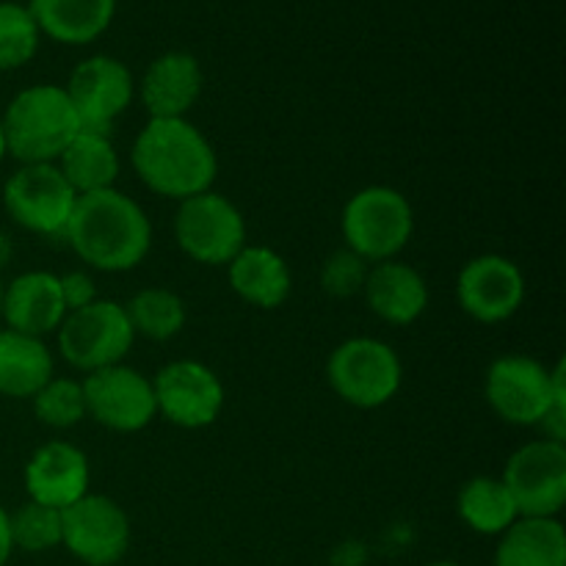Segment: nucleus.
Masks as SVG:
<instances>
[{"label": "nucleus", "instance_id": "nucleus-1", "mask_svg": "<svg viewBox=\"0 0 566 566\" xmlns=\"http://www.w3.org/2000/svg\"><path fill=\"white\" fill-rule=\"evenodd\" d=\"M61 238L88 269L122 274L144 263L153 249V221L136 199L105 188L77 197Z\"/></svg>", "mask_w": 566, "mask_h": 566}, {"label": "nucleus", "instance_id": "nucleus-2", "mask_svg": "<svg viewBox=\"0 0 566 566\" xmlns=\"http://www.w3.org/2000/svg\"><path fill=\"white\" fill-rule=\"evenodd\" d=\"M138 180L164 199H191L213 188L219 158L210 138L188 119H149L130 147Z\"/></svg>", "mask_w": 566, "mask_h": 566}, {"label": "nucleus", "instance_id": "nucleus-3", "mask_svg": "<svg viewBox=\"0 0 566 566\" xmlns=\"http://www.w3.org/2000/svg\"><path fill=\"white\" fill-rule=\"evenodd\" d=\"M6 155L22 164H55L72 138L81 133L75 108L64 86L36 83L14 94L0 114Z\"/></svg>", "mask_w": 566, "mask_h": 566}, {"label": "nucleus", "instance_id": "nucleus-4", "mask_svg": "<svg viewBox=\"0 0 566 566\" xmlns=\"http://www.w3.org/2000/svg\"><path fill=\"white\" fill-rule=\"evenodd\" d=\"M484 396L492 412L512 426H536L553 407H566V365L547 368L539 359L506 354L490 365Z\"/></svg>", "mask_w": 566, "mask_h": 566}, {"label": "nucleus", "instance_id": "nucleus-5", "mask_svg": "<svg viewBox=\"0 0 566 566\" xmlns=\"http://www.w3.org/2000/svg\"><path fill=\"white\" fill-rule=\"evenodd\" d=\"M346 249L365 263L396 260L415 235V210L401 191L390 186H368L354 193L340 216Z\"/></svg>", "mask_w": 566, "mask_h": 566}, {"label": "nucleus", "instance_id": "nucleus-6", "mask_svg": "<svg viewBox=\"0 0 566 566\" xmlns=\"http://www.w3.org/2000/svg\"><path fill=\"white\" fill-rule=\"evenodd\" d=\"M326 379L335 396L354 409H379L398 396L401 357L379 337H348L329 354Z\"/></svg>", "mask_w": 566, "mask_h": 566}, {"label": "nucleus", "instance_id": "nucleus-7", "mask_svg": "<svg viewBox=\"0 0 566 566\" xmlns=\"http://www.w3.org/2000/svg\"><path fill=\"white\" fill-rule=\"evenodd\" d=\"M55 335L64 363L81 374H94L108 365L125 363L136 340L125 315V304L111 298H97L88 307L66 313Z\"/></svg>", "mask_w": 566, "mask_h": 566}, {"label": "nucleus", "instance_id": "nucleus-8", "mask_svg": "<svg viewBox=\"0 0 566 566\" xmlns=\"http://www.w3.org/2000/svg\"><path fill=\"white\" fill-rule=\"evenodd\" d=\"M175 241L199 265H224L247 247V219L219 191L182 199L175 216Z\"/></svg>", "mask_w": 566, "mask_h": 566}, {"label": "nucleus", "instance_id": "nucleus-9", "mask_svg": "<svg viewBox=\"0 0 566 566\" xmlns=\"http://www.w3.org/2000/svg\"><path fill=\"white\" fill-rule=\"evenodd\" d=\"M77 193L55 164H22L3 186V210L36 235H64Z\"/></svg>", "mask_w": 566, "mask_h": 566}, {"label": "nucleus", "instance_id": "nucleus-10", "mask_svg": "<svg viewBox=\"0 0 566 566\" xmlns=\"http://www.w3.org/2000/svg\"><path fill=\"white\" fill-rule=\"evenodd\" d=\"M520 517H558L566 503V446L525 442L509 457L501 475Z\"/></svg>", "mask_w": 566, "mask_h": 566}, {"label": "nucleus", "instance_id": "nucleus-11", "mask_svg": "<svg viewBox=\"0 0 566 566\" xmlns=\"http://www.w3.org/2000/svg\"><path fill=\"white\" fill-rule=\"evenodd\" d=\"M86 398V418L119 434L147 429L158 415L153 379L130 365H108L81 379Z\"/></svg>", "mask_w": 566, "mask_h": 566}, {"label": "nucleus", "instance_id": "nucleus-12", "mask_svg": "<svg viewBox=\"0 0 566 566\" xmlns=\"http://www.w3.org/2000/svg\"><path fill=\"white\" fill-rule=\"evenodd\" d=\"M61 545L86 566H114L130 547V517L108 495H83L61 512Z\"/></svg>", "mask_w": 566, "mask_h": 566}, {"label": "nucleus", "instance_id": "nucleus-13", "mask_svg": "<svg viewBox=\"0 0 566 566\" xmlns=\"http://www.w3.org/2000/svg\"><path fill=\"white\" fill-rule=\"evenodd\" d=\"M64 92L75 108L81 130L111 136V127L136 97V83L125 61L114 55H92L70 72Z\"/></svg>", "mask_w": 566, "mask_h": 566}, {"label": "nucleus", "instance_id": "nucleus-14", "mask_svg": "<svg viewBox=\"0 0 566 566\" xmlns=\"http://www.w3.org/2000/svg\"><path fill=\"white\" fill-rule=\"evenodd\" d=\"M155 407L177 429H208L224 409V385L219 374L197 359H175L153 379Z\"/></svg>", "mask_w": 566, "mask_h": 566}, {"label": "nucleus", "instance_id": "nucleus-15", "mask_svg": "<svg viewBox=\"0 0 566 566\" xmlns=\"http://www.w3.org/2000/svg\"><path fill=\"white\" fill-rule=\"evenodd\" d=\"M457 302L479 324H503L525 302V274L503 254H479L457 276Z\"/></svg>", "mask_w": 566, "mask_h": 566}, {"label": "nucleus", "instance_id": "nucleus-16", "mask_svg": "<svg viewBox=\"0 0 566 566\" xmlns=\"http://www.w3.org/2000/svg\"><path fill=\"white\" fill-rule=\"evenodd\" d=\"M88 484H92L88 459L72 442H44L31 453L25 464L28 501L59 509V512L88 495Z\"/></svg>", "mask_w": 566, "mask_h": 566}, {"label": "nucleus", "instance_id": "nucleus-17", "mask_svg": "<svg viewBox=\"0 0 566 566\" xmlns=\"http://www.w3.org/2000/svg\"><path fill=\"white\" fill-rule=\"evenodd\" d=\"M205 88L202 64L191 53L171 50L158 55L138 83V97L149 119H186Z\"/></svg>", "mask_w": 566, "mask_h": 566}, {"label": "nucleus", "instance_id": "nucleus-18", "mask_svg": "<svg viewBox=\"0 0 566 566\" xmlns=\"http://www.w3.org/2000/svg\"><path fill=\"white\" fill-rule=\"evenodd\" d=\"M0 318L6 321V329L22 332V335L42 337V340L44 335H53L66 318L59 276L50 271H25L6 282Z\"/></svg>", "mask_w": 566, "mask_h": 566}, {"label": "nucleus", "instance_id": "nucleus-19", "mask_svg": "<svg viewBox=\"0 0 566 566\" xmlns=\"http://www.w3.org/2000/svg\"><path fill=\"white\" fill-rule=\"evenodd\" d=\"M363 296L370 313L392 326L415 324L429 307V285L423 274L401 260L370 265Z\"/></svg>", "mask_w": 566, "mask_h": 566}, {"label": "nucleus", "instance_id": "nucleus-20", "mask_svg": "<svg viewBox=\"0 0 566 566\" xmlns=\"http://www.w3.org/2000/svg\"><path fill=\"white\" fill-rule=\"evenodd\" d=\"M227 280L241 302L258 310H276L291 298L293 274L280 252L271 247H243L227 263Z\"/></svg>", "mask_w": 566, "mask_h": 566}, {"label": "nucleus", "instance_id": "nucleus-21", "mask_svg": "<svg viewBox=\"0 0 566 566\" xmlns=\"http://www.w3.org/2000/svg\"><path fill=\"white\" fill-rule=\"evenodd\" d=\"M28 11L42 36L77 48L108 31L116 0H28Z\"/></svg>", "mask_w": 566, "mask_h": 566}, {"label": "nucleus", "instance_id": "nucleus-22", "mask_svg": "<svg viewBox=\"0 0 566 566\" xmlns=\"http://www.w3.org/2000/svg\"><path fill=\"white\" fill-rule=\"evenodd\" d=\"M53 376V354L42 337L0 329V396L31 401Z\"/></svg>", "mask_w": 566, "mask_h": 566}, {"label": "nucleus", "instance_id": "nucleus-23", "mask_svg": "<svg viewBox=\"0 0 566 566\" xmlns=\"http://www.w3.org/2000/svg\"><path fill=\"white\" fill-rule=\"evenodd\" d=\"M495 566H566V534L558 517H520L501 534Z\"/></svg>", "mask_w": 566, "mask_h": 566}, {"label": "nucleus", "instance_id": "nucleus-24", "mask_svg": "<svg viewBox=\"0 0 566 566\" xmlns=\"http://www.w3.org/2000/svg\"><path fill=\"white\" fill-rule=\"evenodd\" d=\"M55 166H59L64 180L70 182L77 197L116 188V177H119L122 169L119 153H116L111 136L92 130L77 133L70 147L55 160Z\"/></svg>", "mask_w": 566, "mask_h": 566}, {"label": "nucleus", "instance_id": "nucleus-25", "mask_svg": "<svg viewBox=\"0 0 566 566\" xmlns=\"http://www.w3.org/2000/svg\"><path fill=\"white\" fill-rule=\"evenodd\" d=\"M457 512L462 523L481 536H501L520 520L509 490L492 475H475L459 490Z\"/></svg>", "mask_w": 566, "mask_h": 566}, {"label": "nucleus", "instance_id": "nucleus-26", "mask_svg": "<svg viewBox=\"0 0 566 566\" xmlns=\"http://www.w3.org/2000/svg\"><path fill=\"white\" fill-rule=\"evenodd\" d=\"M125 315L136 337L166 343L186 329V302L169 287H144L125 304Z\"/></svg>", "mask_w": 566, "mask_h": 566}, {"label": "nucleus", "instance_id": "nucleus-27", "mask_svg": "<svg viewBox=\"0 0 566 566\" xmlns=\"http://www.w3.org/2000/svg\"><path fill=\"white\" fill-rule=\"evenodd\" d=\"M33 415L39 423L50 429H72L81 420H86V398H83L81 379H66V376H53L36 396L31 398Z\"/></svg>", "mask_w": 566, "mask_h": 566}, {"label": "nucleus", "instance_id": "nucleus-28", "mask_svg": "<svg viewBox=\"0 0 566 566\" xmlns=\"http://www.w3.org/2000/svg\"><path fill=\"white\" fill-rule=\"evenodd\" d=\"M39 39L42 33L28 6L3 0L0 3V72L25 66L36 55Z\"/></svg>", "mask_w": 566, "mask_h": 566}, {"label": "nucleus", "instance_id": "nucleus-29", "mask_svg": "<svg viewBox=\"0 0 566 566\" xmlns=\"http://www.w3.org/2000/svg\"><path fill=\"white\" fill-rule=\"evenodd\" d=\"M11 545L25 553H48L61 545V512L25 501L17 512H9Z\"/></svg>", "mask_w": 566, "mask_h": 566}, {"label": "nucleus", "instance_id": "nucleus-30", "mask_svg": "<svg viewBox=\"0 0 566 566\" xmlns=\"http://www.w3.org/2000/svg\"><path fill=\"white\" fill-rule=\"evenodd\" d=\"M370 263H365L352 249H337L321 265V291L332 298H352L363 293Z\"/></svg>", "mask_w": 566, "mask_h": 566}, {"label": "nucleus", "instance_id": "nucleus-31", "mask_svg": "<svg viewBox=\"0 0 566 566\" xmlns=\"http://www.w3.org/2000/svg\"><path fill=\"white\" fill-rule=\"evenodd\" d=\"M59 287H61V298H64L66 313H75V310L88 307L92 302H97V282L88 271L77 269V271H66V274L59 276Z\"/></svg>", "mask_w": 566, "mask_h": 566}, {"label": "nucleus", "instance_id": "nucleus-32", "mask_svg": "<svg viewBox=\"0 0 566 566\" xmlns=\"http://www.w3.org/2000/svg\"><path fill=\"white\" fill-rule=\"evenodd\" d=\"M14 545H11V531H9V512L0 506V566L9 564Z\"/></svg>", "mask_w": 566, "mask_h": 566}, {"label": "nucleus", "instance_id": "nucleus-33", "mask_svg": "<svg viewBox=\"0 0 566 566\" xmlns=\"http://www.w3.org/2000/svg\"><path fill=\"white\" fill-rule=\"evenodd\" d=\"M11 252H14V247H11V238L6 235V232H0V269H3V265L9 263Z\"/></svg>", "mask_w": 566, "mask_h": 566}, {"label": "nucleus", "instance_id": "nucleus-34", "mask_svg": "<svg viewBox=\"0 0 566 566\" xmlns=\"http://www.w3.org/2000/svg\"><path fill=\"white\" fill-rule=\"evenodd\" d=\"M6 158V136H3V122H0V164Z\"/></svg>", "mask_w": 566, "mask_h": 566}, {"label": "nucleus", "instance_id": "nucleus-35", "mask_svg": "<svg viewBox=\"0 0 566 566\" xmlns=\"http://www.w3.org/2000/svg\"><path fill=\"white\" fill-rule=\"evenodd\" d=\"M426 566H462V564H453V562H434V564H426Z\"/></svg>", "mask_w": 566, "mask_h": 566}, {"label": "nucleus", "instance_id": "nucleus-36", "mask_svg": "<svg viewBox=\"0 0 566 566\" xmlns=\"http://www.w3.org/2000/svg\"><path fill=\"white\" fill-rule=\"evenodd\" d=\"M3 291H6V282L0 280V310H3Z\"/></svg>", "mask_w": 566, "mask_h": 566}]
</instances>
